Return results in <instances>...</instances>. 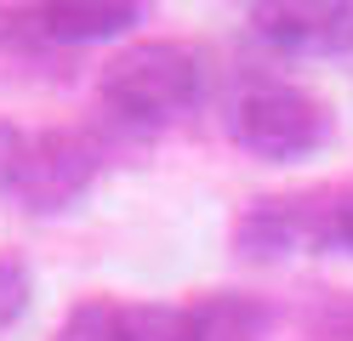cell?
<instances>
[{
	"mask_svg": "<svg viewBox=\"0 0 353 341\" xmlns=\"http://www.w3.org/2000/svg\"><path fill=\"white\" fill-rule=\"evenodd\" d=\"M103 114L125 131H160L205 103L211 63L188 40H131L103 63Z\"/></svg>",
	"mask_w": 353,
	"mask_h": 341,
	"instance_id": "1",
	"label": "cell"
},
{
	"mask_svg": "<svg viewBox=\"0 0 353 341\" xmlns=\"http://www.w3.org/2000/svg\"><path fill=\"white\" fill-rule=\"evenodd\" d=\"M228 136L239 154L262 159V165H296L330 143V108L307 85L251 80L228 103Z\"/></svg>",
	"mask_w": 353,
	"mask_h": 341,
	"instance_id": "2",
	"label": "cell"
},
{
	"mask_svg": "<svg viewBox=\"0 0 353 341\" xmlns=\"http://www.w3.org/2000/svg\"><path fill=\"white\" fill-rule=\"evenodd\" d=\"M108 165V148L103 136L92 131H40L29 136L23 148V165H17V182H12V199L23 205L29 216H63L92 194V182L103 176Z\"/></svg>",
	"mask_w": 353,
	"mask_h": 341,
	"instance_id": "3",
	"label": "cell"
},
{
	"mask_svg": "<svg viewBox=\"0 0 353 341\" xmlns=\"http://www.w3.org/2000/svg\"><path fill=\"white\" fill-rule=\"evenodd\" d=\"M325 222L330 194H268L234 216L228 245L239 262H291L307 250H325Z\"/></svg>",
	"mask_w": 353,
	"mask_h": 341,
	"instance_id": "4",
	"label": "cell"
},
{
	"mask_svg": "<svg viewBox=\"0 0 353 341\" xmlns=\"http://www.w3.org/2000/svg\"><path fill=\"white\" fill-rule=\"evenodd\" d=\"M183 307H188V341H262L279 318L262 296L245 290H211Z\"/></svg>",
	"mask_w": 353,
	"mask_h": 341,
	"instance_id": "5",
	"label": "cell"
},
{
	"mask_svg": "<svg viewBox=\"0 0 353 341\" xmlns=\"http://www.w3.org/2000/svg\"><path fill=\"white\" fill-rule=\"evenodd\" d=\"M46 45H97V40H120L143 23V6L131 0H92V6H34Z\"/></svg>",
	"mask_w": 353,
	"mask_h": 341,
	"instance_id": "6",
	"label": "cell"
},
{
	"mask_svg": "<svg viewBox=\"0 0 353 341\" xmlns=\"http://www.w3.org/2000/svg\"><path fill=\"white\" fill-rule=\"evenodd\" d=\"M251 40L268 45L274 57H319L325 40V6H291V0H274V6H251Z\"/></svg>",
	"mask_w": 353,
	"mask_h": 341,
	"instance_id": "7",
	"label": "cell"
},
{
	"mask_svg": "<svg viewBox=\"0 0 353 341\" xmlns=\"http://www.w3.org/2000/svg\"><path fill=\"white\" fill-rule=\"evenodd\" d=\"M125 341H188V307L183 302H131L120 307Z\"/></svg>",
	"mask_w": 353,
	"mask_h": 341,
	"instance_id": "8",
	"label": "cell"
},
{
	"mask_svg": "<svg viewBox=\"0 0 353 341\" xmlns=\"http://www.w3.org/2000/svg\"><path fill=\"white\" fill-rule=\"evenodd\" d=\"M52 341H125L120 335V302H80L57 324Z\"/></svg>",
	"mask_w": 353,
	"mask_h": 341,
	"instance_id": "9",
	"label": "cell"
},
{
	"mask_svg": "<svg viewBox=\"0 0 353 341\" xmlns=\"http://www.w3.org/2000/svg\"><path fill=\"white\" fill-rule=\"evenodd\" d=\"M29 302H34V267L17 256V250H6V256H0V335L29 313Z\"/></svg>",
	"mask_w": 353,
	"mask_h": 341,
	"instance_id": "10",
	"label": "cell"
},
{
	"mask_svg": "<svg viewBox=\"0 0 353 341\" xmlns=\"http://www.w3.org/2000/svg\"><path fill=\"white\" fill-rule=\"evenodd\" d=\"M307 335L314 341H353V290H336L307 313Z\"/></svg>",
	"mask_w": 353,
	"mask_h": 341,
	"instance_id": "11",
	"label": "cell"
},
{
	"mask_svg": "<svg viewBox=\"0 0 353 341\" xmlns=\"http://www.w3.org/2000/svg\"><path fill=\"white\" fill-rule=\"evenodd\" d=\"M325 250H336V256H353V188H342V194H330Z\"/></svg>",
	"mask_w": 353,
	"mask_h": 341,
	"instance_id": "12",
	"label": "cell"
},
{
	"mask_svg": "<svg viewBox=\"0 0 353 341\" xmlns=\"http://www.w3.org/2000/svg\"><path fill=\"white\" fill-rule=\"evenodd\" d=\"M319 57H353V0H347V6H325Z\"/></svg>",
	"mask_w": 353,
	"mask_h": 341,
	"instance_id": "13",
	"label": "cell"
},
{
	"mask_svg": "<svg viewBox=\"0 0 353 341\" xmlns=\"http://www.w3.org/2000/svg\"><path fill=\"white\" fill-rule=\"evenodd\" d=\"M23 148H29V136L0 120V194H12V182H17V165H23Z\"/></svg>",
	"mask_w": 353,
	"mask_h": 341,
	"instance_id": "14",
	"label": "cell"
}]
</instances>
